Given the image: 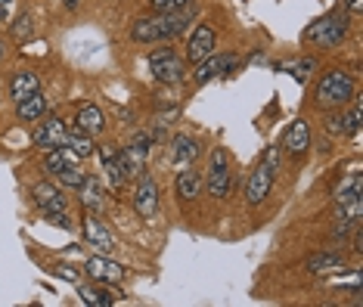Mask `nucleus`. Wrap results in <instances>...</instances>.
Masks as SVG:
<instances>
[{
    "label": "nucleus",
    "instance_id": "nucleus-1",
    "mask_svg": "<svg viewBox=\"0 0 363 307\" xmlns=\"http://www.w3.org/2000/svg\"><path fill=\"white\" fill-rule=\"evenodd\" d=\"M193 22V13L180 10V13H155V16H140L131 22V41L133 44H162V41H174L186 31V25Z\"/></svg>",
    "mask_w": 363,
    "mask_h": 307
},
{
    "label": "nucleus",
    "instance_id": "nucleus-2",
    "mask_svg": "<svg viewBox=\"0 0 363 307\" xmlns=\"http://www.w3.org/2000/svg\"><path fill=\"white\" fill-rule=\"evenodd\" d=\"M354 93H357L354 75H348L345 68H333V72H326L317 84V106L320 109H342L348 100H354Z\"/></svg>",
    "mask_w": 363,
    "mask_h": 307
},
{
    "label": "nucleus",
    "instance_id": "nucleus-3",
    "mask_svg": "<svg viewBox=\"0 0 363 307\" xmlns=\"http://www.w3.org/2000/svg\"><path fill=\"white\" fill-rule=\"evenodd\" d=\"M276 171H280V149H267L261 155V162L255 164V171H251V177H249V186H246V202L251 208H258V205L270 195Z\"/></svg>",
    "mask_w": 363,
    "mask_h": 307
},
{
    "label": "nucleus",
    "instance_id": "nucleus-4",
    "mask_svg": "<svg viewBox=\"0 0 363 307\" xmlns=\"http://www.w3.org/2000/svg\"><path fill=\"white\" fill-rule=\"evenodd\" d=\"M345 35H348V16L345 13H329V16H323V19L311 22V25L304 28L302 41L304 44H317V47H323V50H333V47H338L345 41Z\"/></svg>",
    "mask_w": 363,
    "mask_h": 307
},
{
    "label": "nucleus",
    "instance_id": "nucleus-5",
    "mask_svg": "<svg viewBox=\"0 0 363 307\" xmlns=\"http://www.w3.org/2000/svg\"><path fill=\"white\" fill-rule=\"evenodd\" d=\"M335 205H338V217L360 224V217H363V177H360V171H351V174L335 186Z\"/></svg>",
    "mask_w": 363,
    "mask_h": 307
},
{
    "label": "nucleus",
    "instance_id": "nucleus-6",
    "mask_svg": "<svg viewBox=\"0 0 363 307\" xmlns=\"http://www.w3.org/2000/svg\"><path fill=\"white\" fill-rule=\"evenodd\" d=\"M149 68L159 84H180L186 81V59H180L174 47H159L149 53Z\"/></svg>",
    "mask_w": 363,
    "mask_h": 307
},
{
    "label": "nucleus",
    "instance_id": "nucleus-7",
    "mask_svg": "<svg viewBox=\"0 0 363 307\" xmlns=\"http://www.w3.org/2000/svg\"><path fill=\"white\" fill-rule=\"evenodd\" d=\"M230 159H227L224 149H215L208 155V171H205V186H208V195L215 199H227L230 195Z\"/></svg>",
    "mask_w": 363,
    "mask_h": 307
},
{
    "label": "nucleus",
    "instance_id": "nucleus-8",
    "mask_svg": "<svg viewBox=\"0 0 363 307\" xmlns=\"http://www.w3.org/2000/svg\"><path fill=\"white\" fill-rule=\"evenodd\" d=\"M236 62H239V59H236L233 53H211V56H205L202 62H196V68H193V84H196V88H205V84L215 81V78L233 72Z\"/></svg>",
    "mask_w": 363,
    "mask_h": 307
},
{
    "label": "nucleus",
    "instance_id": "nucleus-9",
    "mask_svg": "<svg viewBox=\"0 0 363 307\" xmlns=\"http://www.w3.org/2000/svg\"><path fill=\"white\" fill-rule=\"evenodd\" d=\"M66 131H69V124L62 121V118H56V115L41 118V124L31 133V143L37 149H44V152H50V149L66 146Z\"/></svg>",
    "mask_w": 363,
    "mask_h": 307
},
{
    "label": "nucleus",
    "instance_id": "nucleus-10",
    "mask_svg": "<svg viewBox=\"0 0 363 307\" xmlns=\"http://www.w3.org/2000/svg\"><path fill=\"white\" fill-rule=\"evenodd\" d=\"M133 211H137L140 217H153L155 211H159V183H155L149 174H140L137 183H133Z\"/></svg>",
    "mask_w": 363,
    "mask_h": 307
},
{
    "label": "nucleus",
    "instance_id": "nucleus-11",
    "mask_svg": "<svg viewBox=\"0 0 363 307\" xmlns=\"http://www.w3.org/2000/svg\"><path fill=\"white\" fill-rule=\"evenodd\" d=\"M215 50H218L215 28L205 25V22H199V25L193 28V35H189V41H186V59L196 66V62H202L205 56H211Z\"/></svg>",
    "mask_w": 363,
    "mask_h": 307
},
{
    "label": "nucleus",
    "instance_id": "nucleus-12",
    "mask_svg": "<svg viewBox=\"0 0 363 307\" xmlns=\"http://www.w3.org/2000/svg\"><path fill=\"white\" fill-rule=\"evenodd\" d=\"M81 230H84V239L90 242L97 251H102V255H109V251H115V236L106 230V224L100 220V215H84L81 220Z\"/></svg>",
    "mask_w": 363,
    "mask_h": 307
},
{
    "label": "nucleus",
    "instance_id": "nucleus-13",
    "mask_svg": "<svg viewBox=\"0 0 363 307\" xmlns=\"http://www.w3.org/2000/svg\"><path fill=\"white\" fill-rule=\"evenodd\" d=\"M282 149H286L289 159H302V155L311 149V128H307L304 118H295V121L286 128V137H282Z\"/></svg>",
    "mask_w": 363,
    "mask_h": 307
},
{
    "label": "nucleus",
    "instance_id": "nucleus-14",
    "mask_svg": "<svg viewBox=\"0 0 363 307\" xmlns=\"http://www.w3.org/2000/svg\"><path fill=\"white\" fill-rule=\"evenodd\" d=\"M84 270H88V277H90L93 282H121V279H124V273H128L121 264L109 261L106 255H93V258H88Z\"/></svg>",
    "mask_w": 363,
    "mask_h": 307
},
{
    "label": "nucleus",
    "instance_id": "nucleus-15",
    "mask_svg": "<svg viewBox=\"0 0 363 307\" xmlns=\"http://www.w3.org/2000/svg\"><path fill=\"white\" fill-rule=\"evenodd\" d=\"M100 155H102V171L109 174V183H112V190H121V186L128 183V171H124V162H121V152H118V146H112V143L100 146Z\"/></svg>",
    "mask_w": 363,
    "mask_h": 307
},
{
    "label": "nucleus",
    "instance_id": "nucleus-16",
    "mask_svg": "<svg viewBox=\"0 0 363 307\" xmlns=\"http://www.w3.org/2000/svg\"><path fill=\"white\" fill-rule=\"evenodd\" d=\"M31 195H35L37 208H41L44 215H56V211H69V205H66V195L59 193V186L47 183V180H41V183H37L35 190H31Z\"/></svg>",
    "mask_w": 363,
    "mask_h": 307
},
{
    "label": "nucleus",
    "instance_id": "nucleus-17",
    "mask_svg": "<svg viewBox=\"0 0 363 307\" xmlns=\"http://www.w3.org/2000/svg\"><path fill=\"white\" fill-rule=\"evenodd\" d=\"M78 202L84 205V211H90V215H100L102 208H106V193H102V183L100 177H84V183L78 186Z\"/></svg>",
    "mask_w": 363,
    "mask_h": 307
},
{
    "label": "nucleus",
    "instance_id": "nucleus-18",
    "mask_svg": "<svg viewBox=\"0 0 363 307\" xmlns=\"http://www.w3.org/2000/svg\"><path fill=\"white\" fill-rule=\"evenodd\" d=\"M75 128L84 131L88 137H100V133L106 131V115H102L100 106H93V102H84V106L78 109V115H75Z\"/></svg>",
    "mask_w": 363,
    "mask_h": 307
},
{
    "label": "nucleus",
    "instance_id": "nucleus-19",
    "mask_svg": "<svg viewBox=\"0 0 363 307\" xmlns=\"http://www.w3.org/2000/svg\"><path fill=\"white\" fill-rule=\"evenodd\" d=\"M174 190H177L180 202H196L202 193V174L193 168V164H184V171H180L177 180H174Z\"/></svg>",
    "mask_w": 363,
    "mask_h": 307
},
{
    "label": "nucleus",
    "instance_id": "nucleus-20",
    "mask_svg": "<svg viewBox=\"0 0 363 307\" xmlns=\"http://www.w3.org/2000/svg\"><path fill=\"white\" fill-rule=\"evenodd\" d=\"M35 93H41V78H37V72H28V68H22V72H16L10 78V97L16 102L22 100H31Z\"/></svg>",
    "mask_w": 363,
    "mask_h": 307
},
{
    "label": "nucleus",
    "instance_id": "nucleus-21",
    "mask_svg": "<svg viewBox=\"0 0 363 307\" xmlns=\"http://www.w3.org/2000/svg\"><path fill=\"white\" fill-rule=\"evenodd\" d=\"M196 155H199V143H196L189 133H177L171 140V162L174 164H193Z\"/></svg>",
    "mask_w": 363,
    "mask_h": 307
},
{
    "label": "nucleus",
    "instance_id": "nucleus-22",
    "mask_svg": "<svg viewBox=\"0 0 363 307\" xmlns=\"http://www.w3.org/2000/svg\"><path fill=\"white\" fill-rule=\"evenodd\" d=\"M307 273H329V270H345V258L335 251H317V255L307 258L304 264Z\"/></svg>",
    "mask_w": 363,
    "mask_h": 307
},
{
    "label": "nucleus",
    "instance_id": "nucleus-23",
    "mask_svg": "<svg viewBox=\"0 0 363 307\" xmlns=\"http://www.w3.org/2000/svg\"><path fill=\"white\" fill-rule=\"evenodd\" d=\"M78 295H81L84 304H93V307H112V304H115V292H112V289H106L102 282L78 286Z\"/></svg>",
    "mask_w": 363,
    "mask_h": 307
},
{
    "label": "nucleus",
    "instance_id": "nucleus-24",
    "mask_svg": "<svg viewBox=\"0 0 363 307\" xmlns=\"http://www.w3.org/2000/svg\"><path fill=\"white\" fill-rule=\"evenodd\" d=\"M75 162H78V155L72 152V149H69V146H59V149H50V152L44 155V171H47V174L56 177L59 171L72 168Z\"/></svg>",
    "mask_w": 363,
    "mask_h": 307
},
{
    "label": "nucleus",
    "instance_id": "nucleus-25",
    "mask_svg": "<svg viewBox=\"0 0 363 307\" xmlns=\"http://www.w3.org/2000/svg\"><path fill=\"white\" fill-rule=\"evenodd\" d=\"M66 146L72 149V152L78 155V159H90L93 155V137H88L84 131H78L75 124H69V131H66Z\"/></svg>",
    "mask_w": 363,
    "mask_h": 307
},
{
    "label": "nucleus",
    "instance_id": "nucleus-26",
    "mask_svg": "<svg viewBox=\"0 0 363 307\" xmlns=\"http://www.w3.org/2000/svg\"><path fill=\"white\" fill-rule=\"evenodd\" d=\"M16 109H19L22 121H41V118L47 115V109H50V102H47V97H41V93H35L31 100L16 102Z\"/></svg>",
    "mask_w": 363,
    "mask_h": 307
},
{
    "label": "nucleus",
    "instance_id": "nucleus-27",
    "mask_svg": "<svg viewBox=\"0 0 363 307\" xmlns=\"http://www.w3.org/2000/svg\"><path fill=\"white\" fill-rule=\"evenodd\" d=\"M31 35H35V16H31L28 10H22L10 25V37L19 41V44H25V41H31Z\"/></svg>",
    "mask_w": 363,
    "mask_h": 307
},
{
    "label": "nucleus",
    "instance_id": "nucleus-28",
    "mask_svg": "<svg viewBox=\"0 0 363 307\" xmlns=\"http://www.w3.org/2000/svg\"><path fill=\"white\" fill-rule=\"evenodd\" d=\"M149 149H153V131H137L128 146V152L133 155L137 162H146L149 159Z\"/></svg>",
    "mask_w": 363,
    "mask_h": 307
},
{
    "label": "nucleus",
    "instance_id": "nucleus-29",
    "mask_svg": "<svg viewBox=\"0 0 363 307\" xmlns=\"http://www.w3.org/2000/svg\"><path fill=\"white\" fill-rule=\"evenodd\" d=\"M286 72L295 78L298 84H307V78H311V72H317V59L314 56H304V59H295V62H289V66H282Z\"/></svg>",
    "mask_w": 363,
    "mask_h": 307
},
{
    "label": "nucleus",
    "instance_id": "nucleus-30",
    "mask_svg": "<svg viewBox=\"0 0 363 307\" xmlns=\"http://www.w3.org/2000/svg\"><path fill=\"white\" fill-rule=\"evenodd\" d=\"M360 131V97L354 93V106L348 115H342V137H354Z\"/></svg>",
    "mask_w": 363,
    "mask_h": 307
},
{
    "label": "nucleus",
    "instance_id": "nucleus-31",
    "mask_svg": "<svg viewBox=\"0 0 363 307\" xmlns=\"http://www.w3.org/2000/svg\"><path fill=\"white\" fill-rule=\"evenodd\" d=\"M84 177H88V174H84L81 168H75V164H72V168H66V171H59V174H56L59 186H69V190H78V186L84 183Z\"/></svg>",
    "mask_w": 363,
    "mask_h": 307
},
{
    "label": "nucleus",
    "instance_id": "nucleus-32",
    "mask_svg": "<svg viewBox=\"0 0 363 307\" xmlns=\"http://www.w3.org/2000/svg\"><path fill=\"white\" fill-rule=\"evenodd\" d=\"M149 6L155 13H180L189 6V0H149Z\"/></svg>",
    "mask_w": 363,
    "mask_h": 307
},
{
    "label": "nucleus",
    "instance_id": "nucleus-33",
    "mask_svg": "<svg viewBox=\"0 0 363 307\" xmlns=\"http://www.w3.org/2000/svg\"><path fill=\"white\" fill-rule=\"evenodd\" d=\"M44 217L50 220L53 227H59V230H72V227H75V220H72L69 211H56V215H44Z\"/></svg>",
    "mask_w": 363,
    "mask_h": 307
},
{
    "label": "nucleus",
    "instance_id": "nucleus-34",
    "mask_svg": "<svg viewBox=\"0 0 363 307\" xmlns=\"http://www.w3.org/2000/svg\"><path fill=\"white\" fill-rule=\"evenodd\" d=\"M56 277L69 279V282H78V270H75V267H66V264H59V267H56Z\"/></svg>",
    "mask_w": 363,
    "mask_h": 307
},
{
    "label": "nucleus",
    "instance_id": "nucleus-35",
    "mask_svg": "<svg viewBox=\"0 0 363 307\" xmlns=\"http://www.w3.org/2000/svg\"><path fill=\"white\" fill-rule=\"evenodd\" d=\"M10 10H13V0H0V25H6V19H10Z\"/></svg>",
    "mask_w": 363,
    "mask_h": 307
},
{
    "label": "nucleus",
    "instance_id": "nucleus-36",
    "mask_svg": "<svg viewBox=\"0 0 363 307\" xmlns=\"http://www.w3.org/2000/svg\"><path fill=\"white\" fill-rule=\"evenodd\" d=\"M345 6H348V13H360L363 10V0H345Z\"/></svg>",
    "mask_w": 363,
    "mask_h": 307
},
{
    "label": "nucleus",
    "instance_id": "nucleus-37",
    "mask_svg": "<svg viewBox=\"0 0 363 307\" xmlns=\"http://www.w3.org/2000/svg\"><path fill=\"white\" fill-rule=\"evenodd\" d=\"M62 4H66V6H69V10H75V6H78V4H81V0H62Z\"/></svg>",
    "mask_w": 363,
    "mask_h": 307
},
{
    "label": "nucleus",
    "instance_id": "nucleus-38",
    "mask_svg": "<svg viewBox=\"0 0 363 307\" xmlns=\"http://www.w3.org/2000/svg\"><path fill=\"white\" fill-rule=\"evenodd\" d=\"M4 56H6V47H4V41H0V62H4Z\"/></svg>",
    "mask_w": 363,
    "mask_h": 307
}]
</instances>
